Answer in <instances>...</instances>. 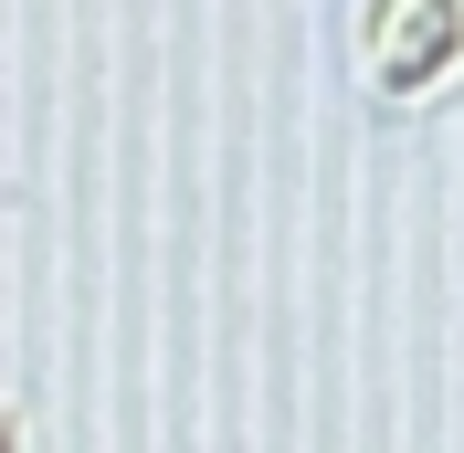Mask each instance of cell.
<instances>
[{"label": "cell", "instance_id": "cell-1", "mask_svg": "<svg viewBox=\"0 0 464 453\" xmlns=\"http://www.w3.org/2000/svg\"><path fill=\"white\" fill-rule=\"evenodd\" d=\"M348 53H359V85L370 95H433L464 63V0H359L348 22Z\"/></svg>", "mask_w": 464, "mask_h": 453}]
</instances>
